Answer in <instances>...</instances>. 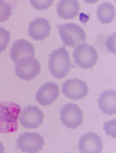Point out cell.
<instances>
[{
	"instance_id": "obj_19",
	"label": "cell",
	"mask_w": 116,
	"mask_h": 153,
	"mask_svg": "<svg viewBox=\"0 0 116 153\" xmlns=\"http://www.w3.org/2000/svg\"><path fill=\"white\" fill-rule=\"evenodd\" d=\"M104 130L107 136H111L113 138L116 137V119L108 121L103 124Z\"/></svg>"
},
{
	"instance_id": "obj_7",
	"label": "cell",
	"mask_w": 116,
	"mask_h": 153,
	"mask_svg": "<svg viewBox=\"0 0 116 153\" xmlns=\"http://www.w3.org/2000/svg\"><path fill=\"white\" fill-rule=\"evenodd\" d=\"M16 142L17 149H20L21 152L29 153H38L43 149L45 144L44 137L35 132H25L19 135Z\"/></svg>"
},
{
	"instance_id": "obj_18",
	"label": "cell",
	"mask_w": 116,
	"mask_h": 153,
	"mask_svg": "<svg viewBox=\"0 0 116 153\" xmlns=\"http://www.w3.org/2000/svg\"><path fill=\"white\" fill-rule=\"evenodd\" d=\"M10 41V32L3 27H0V53L6 50Z\"/></svg>"
},
{
	"instance_id": "obj_4",
	"label": "cell",
	"mask_w": 116,
	"mask_h": 153,
	"mask_svg": "<svg viewBox=\"0 0 116 153\" xmlns=\"http://www.w3.org/2000/svg\"><path fill=\"white\" fill-rule=\"evenodd\" d=\"M74 63L82 69H87L96 65L99 59L97 51L87 43L77 45L73 53Z\"/></svg>"
},
{
	"instance_id": "obj_14",
	"label": "cell",
	"mask_w": 116,
	"mask_h": 153,
	"mask_svg": "<svg viewBox=\"0 0 116 153\" xmlns=\"http://www.w3.org/2000/svg\"><path fill=\"white\" fill-rule=\"evenodd\" d=\"M56 7L59 16L64 20L73 19L81 9L80 5L76 0H62L56 5Z\"/></svg>"
},
{
	"instance_id": "obj_10",
	"label": "cell",
	"mask_w": 116,
	"mask_h": 153,
	"mask_svg": "<svg viewBox=\"0 0 116 153\" xmlns=\"http://www.w3.org/2000/svg\"><path fill=\"white\" fill-rule=\"evenodd\" d=\"M78 149L82 153H101L103 149L101 137L93 132L85 134L79 140Z\"/></svg>"
},
{
	"instance_id": "obj_17",
	"label": "cell",
	"mask_w": 116,
	"mask_h": 153,
	"mask_svg": "<svg viewBox=\"0 0 116 153\" xmlns=\"http://www.w3.org/2000/svg\"><path fill=\"white\" fill-rule=\"evenodd\" d=\"M12 7L10 4L4 1H0V23L5 22L12 15Z\"/></svg>"
},
{
	"instance_id": "obj_16",
	"label": "cell",
	"mask_w": 116,
	"mask_h": 153,
	"mask_svg": "<svg viewBox=\"0 0 116 153\" xmlns=\"http://www.w3.org/2000/svg\"><path fill=\"white\" fill-rule=\"evenodd\" d=\"M96 14L98 19L102 24H111L115 19L114 6L111 2H105L98 7Z\"/></svg>"
},
{
	"instance_id": "obj_3",
	"label": "cell",
	"mask_w": 116,
	"mask_h": 153,
	"mask_svg": "<svg viewBox=\"0 0 116 153\" xmlns=\"http://www.w3.org/2000/svg\"><path fill=\"white\" fill-rule=\"evenodd\" d=\"M59 35L64 44L74 48L78 44L86 42V35L84 30L75 23H68L56 25Z\"/></svg>"
},
{
	"instance_id": "obj_6",
	"label": "cell",
	"mask_w": 116,
	"mask_h": 153,
	"mask_svg": "<svg viewBox=\"0 0 116 153\" xmlns=\"http://www.w3.org/2000/svg\"><path fill=\"white\" fill-rule=\"evenodd\" d=\"M60 120L63 126L72 129H76L83 123V112L77 104L69 103L61 107Z\"/></svg>"
},
{
	"instance_id": "obj_5",
	"label": "cell",
	"mask_w": 116,
	"mask_h": 153,
	"mask_svg": "<svg viewBox=\"0 0 116 153\" xmlns=\"http://www.w3.org/2000/svg\"><path fill=\"white\" fill-rule=\"evenodd\" d=\"M41 70L39 62L31 56L20 58L15 67V74L17 77L27 81L34 79L39 74Z\"/></svg>"
},
{
	"instance_id": "obj_20",
	"label": "cell",
	"mask_w": 116,
	"mask_h": 153,
	"mask_svg": "<svg viewBox=\"0 0 116 153\" xmlns=\"http://www.w3.org/2000/svg\"><path fill=\"white\" fill-rule=\"evenodd\" d=\"M54 1H30L31 4L35 9L46 10L52 6Z\"/></svg>"
},
{
	"instance_id": "obj_21",
	"label": "cell",
	"mask_w": 116,
	"mask_h": 153,
	"mask_svg": "<svg viewBox=\"0 0 116 153\" xmlns=\"http://www.w3.org/2000/svg\"><path fill=\"white\" fill-rule=\"evenodd\" d=\"M5 151V148L2 143L0 141V153H4Z\"/></svg>"
},
{
	"instance_id": "obj_1",
	"label": "cell",
	"mask_w": 116,
	"mask_h": 153,
	"mask_svg": "<svg viewBox=\"0 0 116 153\" xmlns=\"http://www.w3.org/2000/svg\"><path fill=\"white\" fill-rule=\"evenodd\" d=\"M73 67L66 45H64L51 52L48 59V68L54 77L58 79L65 77Z\"/></svg>"
},
{
	"instance_id": "obj_2",
	"label": "cell",
	"mask_w": 116,
	"mask_h": 153,
	"mask_svg": "<svg viewBox=\"0 0 116 153\" xmlns=\"http://www.w3.org/2000/svg\"><path fill=\"white\" fill-rule=\"evenodd\" d=\"M21 110L20 106L13 102H0V133L17 131L19 127L17 119Z\"/></svg>"
},
{
	"instance_id": "obj_12",
	"label": "cell",
	"mask_w": 116,
	"mask_h": 153,
	"mask_svg": "<svg viewBox=\"0 0 116 153\" xmlns=\"http://www.w3.org/2000/svg\"><path fill=\"white\" fill-rule=\"evenodd\" d=\"M51 30L50 23L48 20L37 17L30 23L28 35L35 41H42L49 36Z\"/></svg>"
},
{
	"instance_id": "obj_15",
	"label": "cell",
	"mask_w": 116,
	"mask_h": 153,
	"mask_svg": "<svg viewBox=\"0 0 116 153\" xmlns=\"http://www.w3.org/2000/svg\"><path fill=\"white\" fill-rule=\"evenodd\" d=\"M99 108L103 113L109 116L116 114V91L106 90L100 94L97 99Z\"/></svg>"
},
{
	"instance_id": "obj_9",
	"label": "cell",
	"mask_w": 116,
	"mask_h": 153,
	"mask_svg": "<svg viewBox=\"0 0 116 153\" xmlns=\"http://www.w3.org/2000/svg\"><path fill=\"white\" fill-rule=\"evenodd\" d=\"M88 91L87 83L77 78L66 80L63 84L61 90L67 98L74 100L83 99Z\"/></svg>"
},
{
	"instance_id": "obj_13",
	"label": "cell",
	"mask_w": 116,
	"mask_h": 153,
	"mask_svg": "<svg viewBox=\"0 0 116 153\" xmlns=\"http://www.w3.org/2000/svg\"><path fill=\"white\" fill-rule=\"evenodd\" d=\"M28 56L35 57V48L28 41L20 39L15 41L10 50V56L16 63L20 58Z\"/></svg>"
},
{
	"instance_id": "obj_11",
	"label": "cell",
	"mask_w": 116,
	"mask_h": 153,
	"mask_svg": "<svg viewBox=\"0 0 116 153\" xmlns=\"http://www.w3.org/2000/svg\"><path fill=\"white\" fill-rule=\"evenodd\" d=\"M60 94L57 84L48 82L43 85L37 91L35 99L40 105L46 106L55 102Z\"/></svg>"
},
{
	"instance_id": "obj_8",
	"label": "cell",
	"mask_w": 116,
	"mask_h": 153,
	"mask_svg": "<svg viewBox=\"0 0 116 153\" xmlns=\"http://www.w3.org/2000/svg\"><path fill=\"white\" fill-rule=\"evenodd\" d=\"M44 114L37 106L28 105L23 108L19 120L20 125L25 128H37L43 123Z\"/></svg>"
}]
</instances>
